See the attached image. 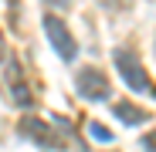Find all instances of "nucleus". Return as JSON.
<instances>
[{"label": "nucleus", "mask_w": 156, "mask_h": 152, "mask_svg": "<svg viewBox=\"0 0 156 152\" xmlns=\"http://www.w3.org/2000/svg\"><path fill=\"white\" fill-rule=\"evenodd\" d=\"M7 88H10V98L17 101L20 108H31V91H27V85H24V74H20V68L17 64H7Z\"/></svg>", "instance_id": "39448f33"}, {"label": "nucleus", "mask_w": 156, "mask_h": 152, "mask_svg": "<svg viewBox=\"0 0 156 152\" xmlns=\"http://www.w3.org/2000/svg\"><path fill=\"white\" fill-rule=\"evenodd\" d=\"M44 34H48L51 47L58 51L61 61H75V58H78V44H75V37H71V31H68V24H65L61 17L48 14V17H44Z\"/></svg>", "instance_id": "f03ea898"}, {"label": "nucleus", "mask_w": 156, "mask_h": 152, "mask_svg": "<svg viewBox=\"0 0 156 152\" xmlns=\"http://www.w3.org/2000/svg\"><path fill=\"white\" fill-rule=\"evenodd\" d=\"M48 7H58V10H65V7H71V0H44Z\"/></svg>", "instance_id": "9d476101"}, {"label": "nucleus", "mask_w": 156, "mask_h": 152, "mask_svg": "<svg viewBox=\"0 0 156 152\" xmlns=\"http://www.w3.org/2000/svg\"><path fill=\"white\" fill-rule=\"evenodd\" d=\"M143 149H146V152H156V129L143 135Z\"/></svg>", "instance_id": "1a4fd4ad"}, {"label": "nucleus", "mask_w": 156, "mask_h": 152, "mask_svg": "<svg viewBox=\"0 0 156 152\" xmlns=\"http://www.w3.org/2000/svg\"><path fill=\"white\" fill-rule=\"evenodd\" d=\"M112 61H115V68H119V74H122V81L133 88V91L156 98V88H153V81H149V74H146V68L139 64V58L133 54V51H122V47H119L115 54H112Z\"/></svg>", "instance_id": "f257e3e1"}, {"label": "nucleus", "mask_w": 156, "mask_h": 152, "mask_svg": "<svg viewBox=\"0 0 156 152\" xmlns=\"http://www.w3.org/2000/svg\"><path fill=\"white\" fill-rule=\"evenodd\" d=\"M105 10H122V7H129V0H98Z\"/></svg>", "instance_id": "6e6552de"}, {"label": "nucleus", "mask_w": 156, "mask_h": 152, "mask_svg": "<svg viewBox=\"0 0 156 152\" xmlns=\"http://www.w3.org/2000/svg\"><path fill=\"white\" fill-rule=\"evenodd\" d=\"M112 112H115V118L126 122V125H143V122H149V112H143L139 105H133V101H115Z\"/></svg>", "instance_id": "423d86ee"}, {"label": "nucleus", "mask_w": 156, "mask_h": 152, "mask_svg": "<svg viewBox=\"0 0 156 152\" xmlns=\"http://www.w3.org/2000/svg\"><path fill=\"white\" fill-rule=\"evenodd\" d=\"M75 91L82 95L85 101H105L109 91H112V85H109V78L98 68H82L78 78H75Z\"/></svg>", "instance_id": "7ed1b4c3"}, {"label": "nucleus", "mask_w": 156, "mask_h": 152, "mask_svg": "<svg viewBox=\"0 0 156 152\" xmlns=\"http://www.w3.org/2000/svg\"><path fill=\"white\" fill-rule=\"evenodd\" d=\"M88 135H92L95 142H102V145H109V142H112V132L105 129V125H98V122H92V125H88Z\"/></svg>", "instance_id": "0eeeda50"}, {"label": "nucleus", "mask_w": 156, "mask_h": 152, "mask_svg": "<svg viewBox=\"0 0 156 152\" xmlns=\"http://www.w3.org/2000/svg\"><path fill=\"white\" fill-rule=\"evenodd\" d=\"M20 132H24V135H31V142H37V145H44V149H55V152L68 149L65 135H58L51 125H44V122H41V118H34V115H27V118L20 122Z\"/></svg>", "instance_id": "20e7f679"}, {"label": "nucleus", "mask_w": 156, "mask_h": 152, "mask_svg": "<svg viewBox=\"0 0 156 152\" xmlns=\"http://www.w3.org/2000/svg\"><path fill=\"white\" fill-rule=\"evenodd\" d=\"M4 54H7V47H4V37H0V61H4Z\"/></svg>", "instance_id": "9b49d317"}]
</instances>
